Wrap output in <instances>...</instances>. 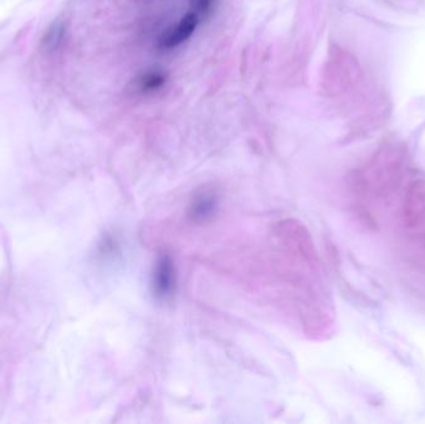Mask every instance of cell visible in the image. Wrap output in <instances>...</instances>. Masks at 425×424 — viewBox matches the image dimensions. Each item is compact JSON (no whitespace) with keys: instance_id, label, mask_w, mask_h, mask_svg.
Returning <instances> with one entry per match:
<instances>
[{"instance_id":"5b68a950","label":"cell","mask_w":425,"mask_h":424,"mask_svg":"<svg viewBox=\"0 0 425 424\" xmlns=\"http://www.w3.org/2000/svg\"><path fill=\"white\" fill-rule=\"evenodd\" d=\"M166 84V75L161 71L147 72L140 80L142 91H156Z\"/></svg>"},{"instance_id":"52a82bcc","label":"cell","mask_w":425,"mask_h":424,"mask_svg":"<svg viewBox=\"0 0 425 424\" xmlns=\"http://www.w3.org/2000/svg\"><path fill=\"white\" fill-rule=\"evenodd\" d=\"M194 6H195V11L194 13L198 14V13H207L211 8V4L214 0H193Z\"/></svg>"},{"instance_id":"7a4b0ae2","label":"cell","mask_w":425,"mask_h":424,"mask_svg":"<svg viewBox=\"0 0 425 424\" xmlns=\"http://www.w3.org/2000/svg\"><path fill=\"white\" fill-rule=\"evenodd\" d=\"M400 223L408 239L425 249V175H415L404 188Z\"/></svg>"},{"instance_id":"3957f363","label":"cell","mask_w":425,"mask_h":424,"mask_svg":"<svg viewBox=\"0 0 425 424\" xmlns=\"http://www.w3.org/2000/svg\"><path fill=\"white\" fill-rule=\"evenodd\" d=\"M198 22H200L198 14H195L194 11L188 13L177 27H174L172 32H169L166 35V38L162 40V46L166 49H172L184 43L185 40H188L193 35Z\"/></svg>"},{"instance_id":"6da1fadb","label":"cell","mask_w":425,"mask_h":424,"mask_svg":"<svg viewBox=\"0 0 425 424\" xmlns=\"http://www.w3.org/2000/svg\"><path fill=\"white\" fill-rule=\"evenodd\" d=\"M407 153L400 145L388 143L372 156L355 175V192L362 198L389 201L398 192L405 173Z\"/></svg>"},{"instance_id":"8992f818","label":"cell","mask_w":425,"mask_h":424,"mask_svg":"<svg viewBox=\"0 0 425 424\" xmlns=\"http://www.w3.org/2000/svg\"><path fill=\"white\" fill-rule=\"evenodd\" d=\"M64 27L61 24H55L53 27H50L48 30V33L45 35L44 39V46L46 48V50H54L59 46L60 43L63 41L64 38Z\"/></svg>"},{"instance_id":"277c9868","label":"cell","mask_w":425,"mask_h":424,"mask_svg":"<svg viewBox=\"0 0 425 424\" xmlns=\"http://www.w3.org/2000/svg\"><path fill=\"white\" fill-rule=\"evenodd\" d=\"M173 267L172 263L168 259L167 256L162 258L155 272V288H156L157 294L164 295L169 294L173 288Z\"/></svg>"}]
</instances>
